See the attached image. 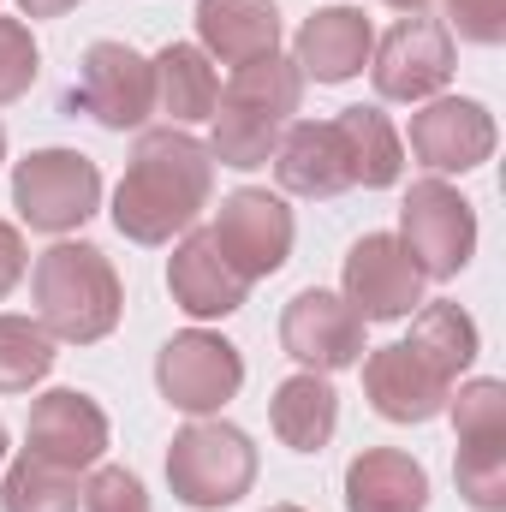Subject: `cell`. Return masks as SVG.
Wrapping results in <instances>:
<instances>
[{
    "label": "cell",
    "mask_w": 506,
    "mask_h": 512,
    "mask_svg": "<svg viewBox=\"0 0 506 512\" xmlns=\"http://www.w3.org/2000/svg\"><path fill=\"white\" fill-rule=\"evenodd\" d=\"M268 512H304V507H268Z\"/></svg>",
    "instance_id": "cell-35"
},
{
    "label": "cell",
    "mask_w": 506,
    "mask_h": 512,
    "mask_svg": "<svg viewBox=\"0 0 506 512\" xmlns=\"http://www.w3.org/2000/svg\"><path fill=\"white\" fill-rule=\"evenodd\" d=\"M280 346L316 370V376H334V370H352L364 364V316L340 298V292H298L280 316Z\"/></svg>",
    "instance_id": "cell-9"
},
{
    "label": "cell",
    "mask_w": 506,
    "mask_h": 512,
    "mask_svg": "<svg viewBox=\"0 0 506 512\" xmlns=\"http://www.w3.org/2000/svg\"><path fill=\"white\" fill-rule=\"evenodd\" d=\"M441 6H447L453 30L477 48H495L506 36V0H441Z\"/></svg>",
    "instance_id": "cell-30"
},
{
    "label": "cell",
    "mask_w": 506,
    "mask_h": 512,
    "mask_svg": "<svg viewBox=\"0 0 506 512\" xmlns=\"http://www.w3.org/2000/svg\"><path fill=\"white\" fill-rule=\"evenodd\" d=\"M18 280H24V239H18V227L0 221V298H6Z\"/></svg>",
    "instance_id": "cell-31"
},
{
    "label": "cell",
    "mask_w": 506,
    "mask_h": 512,
    "mask_svg": "<svg viewBox=\"0 0 506 512\" xmlns=\"http://www.w3.org/2000/svg\"><path fill=\"white\" fill-rule=\"evenodd\" d=\"M215 197V155L191 131H143L131 149V167L114 191V227L131 245H167L173 233H191V221Z\"/></svg>",
    "instance_id": "cell-1"
},
{
    "label": "cell",
    "mask_w": 506,
    "mask_h": 512,
    "mask_svg": "<svg viewBox=\"0 0 506 512\" xmlns=\"http://www.w3.org/2000/svg\"><path fill=\"white\" fill-rule=\"evenodd\" d=\"M66 108L90 114L102 131H137L155 114V78L149 60L126 42H90L78 60V78L66 90Z\"/></svg>",
    "instance_id": "cell-6"
},
{
    "label": "cell",
    "mask_w": 506,
    "mask_h": 512,
    "mask_svg": "<svg viewBox=\"0 0 506 512\" xmlns=\"http://www.w3.org/2000/svg\"><path fill=\"white\" fill-rule=\"evenodd\" d=\"M84 512H149V495H143V483H137L131 471L108 465V471L90 477V489H84Z\"/></svg>",
    "instance_id": "cell-29"
},
{
    "label": "cell",
    "mask_w": 506,
    "mask_h": 512,
    "mask_svg": "<svg viewBox=\"0 0 506 512\" xmlns=\"http://www.w3.org/2000/svg\"><path fill=\"white\" fill-rule=\"evenodd\" d=\"M429 370H441L447 382L459 376V370H471V358H477V322L459 310V304H447V298H423L417 310H411V340H405Z\"/></svg>",
    "instance_id": "cell-23"
},
{
    "label": "cell",
    "mask_w": 506,
    "mask_h": 512,
    "mask_svg": "<svg viewBox=\"0 0 506 512\" xmlns=\"http://www.w3.org/2000/svg\"><path fill=\"white\" fill-rule=\"evenodd\" d=\"M102 173L78 149H36L12 167V209L30 233H72L96 215Z\"/></svg>",
    "instance_id": "cell-5"
},
{
    "label": "cell",
    "mask_w": 506,
    "mask_h": 512,
    "mask_svg": "<svg viewBox=\"0 0 506 512\" xmlns=\"http://www.w3.org/2000/svg\"><path fill=\"white\" fill-rule=\"evenodd\" d=\"M274 179L292 197H316V203L340 197L352 185V167H346V143H340L334 120H298V126L280 131V143H274Z\"/></svg>",
    "instance_id": "cell-17"
},
{
    "label": "cell",
    "mask_w": 506,
    "mask_h": 512,
    "mask_svg": "<svg viewBox=\"0 0 506 512\" xmlns=\"http://www.w3.org/2000/svg\"><path fill=\"white\" fill-rule=\"evenodd\" d=\"M0 161H6V131H0Z\"/></svg>",
    "instance_id": "cell-36"
},
{
    "label": "cell",
    "mask_w": 506,
    "mask_h": 512,
    "mask_svg": "<svg viewBox=\"0 0 506 512\" xmlns=\"http://www.w3.org/2000/svg\"><path fill=\"white\" fill-rule=\"evenodd\" d=\"M36 84V36L18 18H0V102H18Z\"/></svg>",
    "instance_id": "cell-28"
},
{
    "label": "cell",
    "mask_w": 506,
    "mask_h": 512,
    "mask_svg": "<svg viewBox=\"0 0 506 512\" xmlns=\"http://www.w3.org/2000/svg\"><path fill=\"white\" fill-rule=\"evenodd\" d=\"M167 292L191 322H215V316H233L245 304L251 280L221 256V245L209 233H185L173 262H167Z\"/></svg>",
    "instance_id": "cell-15"
},
{
    "label": "cell",
    "mask_w": 506,
    "mask_h": 512,
    "mask_svg": "<svg viewBox=\"0 0 506 512\" xmlns=\"http://www.w3.org/2000/svg\"><path fill=\"white\" fill-rule=\"evenodd\" d=\"M334 131H340V143H346L352 185L381 191V185L399 179V167H405V143H399V131L387 126L381 108H346V114L334 120Z\"/></svg>",
    "instance_id": "cell-22"
},
{
    "label": "cell",
    "mask_w": 506,
    "mask_h": 512,
    "mask_svg": "<svg viewBox=\"0 0 506 512\" xmlns=\"http://www.w3.org/2000/svg\"><path fill=\"white\" fill-rule=\"evenodd\" d=\"M0 465H6V423H0Z\"/></svg>",
    "instance_id": "cell-34"
},
{
    "label": "cell",
    "mask_w": 506,
    "mask_h": 512,
    "mask_svg": "<svg viewBox=\"0 0 506 512\" xmlns=\"http://www.w3.org/2000/svg\"><path fill=\"white\" fill-rule=\"evenodd\" d=\"M405 256L417 262L423 280H453L471 251H477V209L459 197V185L447 179H417L399 203V233H393Z\"/></svg>",
    "instance_id": "cell-4"
},
{
    "label": "cell",
    "mask_w": 506,
    "mask_h": 512,
    "mask_svg": "<svg viewBox=\"0 0 506 512\" xmlns=\"http://www.w3.org/2000/svg\"><path fill=\"white\" fill-rule=\"evenodd\" d=\"M24 6V18H60V12H72L78 0H18Z\"/></svg>",
    "instance_id": "cell-32"
},
{
    "label": "cell",
    "mask_w": 506,
    "mask_h": 512,
    "mask_svg": "<svg viewBox=\"0 0 506 512\" xmlns=\"http://www.w3.org/2000/svg\"><path fill=\"white\" fill-rule=\"evenodd\" d=\"M209 239L221 245V256L245 274V280H268L286 256H292V209L274 191H233L221 197V215L209 227Z\"/></svg>",
    "instance_id": "cell-10"
},
{
    "label": "cell",
    "mask_w": 506,
    "mask_h": 512,
    "mask_svg": "<svg viewBox=\"0 0 506 512\" xmlns=\"http://www.w3.org/2000/svg\"><path fill=\"white\" fill-rule=\"evenodd\" d=\"M48 370H54V340L42 334V322L0 316V393H30Z\"/></svg>",
    "instance_id": "cell-25"
},
{
    "label": "cell",
    "mask_w": 506,
    "mask_h": 512,
    "mask_svg": "<svg viewBox=\"0 0 506 512\" xmlns=\"http://www.w3.org/2000/svg\"><path fill=\"white\" fill-rule=\"evenodd\" d=\"M24 441H30L24 447L30 459H48L60 471H90L108 453V411L78 387H54L30 405Z\"/></svg>",
    "instance_id": "cell-12"
},
{
    "label": "cell",
    "mask_w": 506,
    "mask_h": 512,
    "mask_svg": "<svg viewBox=\"0 0 506 512\" xmlns=\"http://www.w3.org/2000/svg\"><path fill=\"white\" fill-rule=\"evenodd\" d=\"M340 298L364 322H399L423 304V274L393 233H364L346 256V292Z\"/></svg>",
    "instance_id": "cell-13"
},
{
    "label": "cell",
    "mask_w": 506,
    "mask_h": 512,
    "mask_svg": "<svg viewBox=\"0 0 506 512\" xmlns=\"http://www.w3.org/2000/svg\"><path fill=\"white\" fill-rule=\"evenodd\" d=\"M268 417H274V435L292 453H322L328 435H334V423H340V393L328 387V376L304 370V376H286V382L274 387Z\"/></svg>",
    "instance_id": "cell-21"
},
{
    "label": "cell",
    "mask_w": 506,
    "mask_h": 512,
    "mask_svg": "<svg viewBox=\"0 0 506 512\" xmlns=\"http://www.w3.org/2000/svg\"><path fill=\"white\" fill-rule=\"evenodd\" d=\"M197 36L209 60L251 66L280 48V12L274 0H197Z\"/></svg>",
    "instance_id": "cell-18"
},
{
    "label": "cell",
    "mask_w": 506,
    "mask_h": 512,
    "mask_svg": "<svg viewBox=\"0 0 506 512\" xmlns=\"http://www.w3.org/2000/svg\"><path fill=\"white\" fill-rule=\"evenodd\" d=\"M30 292H36L42 334L66 340V346L108 340L120 310H126L120 274H114V262L96 245H54V251H42L36 256V274H30Z\"/></svg>",
    "instance_id": "cell-2"
},
{
    "label": "cell",
    "mask_w": 506,
    "mask_h": 512,
    "mask_svg": "<svg viewBox=\"0 0 506 512\" xmlns=\"http://www.w3.org/2000/svg\"><path fill=\"white\" fill-rule=\"evenodd\" d=\"M459 495L477 512H506V441H471L459 447Z\"/></svg>",
    "instance_id": "cell-26"
},
{
    "label": "cell",
    "mask_w": 506,
    "mask_h": 512,
    "mask_svg": "<svg viewBox=\"0 0 506 512\" xmlns=\"http://www.w3.org/2000/svg\"><path fill=\"white\" fill-rule=\"evenodd\" d=\"M364 393H370V405H376L387 423H429V417L447 411L453 382H447L441 370H429V364L399 340V346H381V352L364 358Z\"/></svg>",
    "instance_id": "cell-14"
},
{
    "label": "cell",
    "mask_w": 506,
    "mask_h": 512,
    "mask_svg": "<svg viewBox=\"0 0 506 512\" xmlns=\"http://www.w3.org/2000/svg\"><path fill=\"white\" fill-rule=\"evenodd\" d=\"M453 405V429H459V447H471V441H506V387L501 382H465L459 387V399H447Z\"/></svg>",
    "instance_id": "cell-27"
},
{
    "label": "cell",
    "mask_w": 506,
    "mask_h": 512,
    "mask_svg": "<svg viewBox=\"0 0 506 512\" xmlns=\"http://www.w3.org/2000/svg\"><path fill=\"white\" fill-rule=\"evenodd\" d=\"M149 78H155V114H167L173 126H197L215 114L221 102V78H215V60L197 48V42H167L155 60H149Z\"/></svg>",
    "instance_id": "cell-20"
},
{
    "label": "cell",
    "mask_w": 506,
    "mask_h": 512,
    "mask_svg": "<svg viewBox=\"0 0 506 512\" xmlns=\"http://www.w3.org/2000/svg\"><path fill=\"white\" fill-rule=\"evenodd\" d=\"M370 48H376V30H370V18L358 6H322L316 18H304L292 66H298V78L346 84V78H358L370 66Z\"/></svg>",
    "instance_id": "cell-16"
},
{
    "label": "cell",
    "mask_w": 506,
    "mask_h": 512,
    "mask_svg": "<svg viewBox=\"0 0 506 512\" xmlns=\"http://www.w3.org/2000/svg\"><path fill=\"white\" fill-rule=\"evenodd\" d=\"M411 155L435 179L471 173L495 155V114L483 102H465V96H429L411 114Z\"/></svg>",
    "instance_id": "cell-11"
},
{
    "label": "cell",
    "mask_w": 506,
    "mask_h": 512,
    "mask_svg": "<svg viewBox=\"0 0 506 512\" xmlns=\"http://www.w3.org/2000/svg\"><path fill=\"white\" fill-rule=\"evenodd\" d=\"M376 96L381 102H429L453 78V30L429 12H405L376 48Z\"/></svg>",
    "instance_id": "cell-7"
},
{
    "label": "cell",
    "mask_w": 506,
    "mask_h": 512,
    "mask_svg": "<svg viewBox=\"0 0 506 512\" xmlns=\"http://www.w3.org/2000/svg\"><path fill=\"white\" fill-rule=\"evenodd\" d=\"M84 489H78V471H60L48 459H18L0 483V512H78Z\"/></svg>",
    "instance_id": "cell-24"
},
{
    "label": "cell",
    "mask_w": 506,
    "mask_h": 512,
    "mask_svg": "<svg viewBox=\"0 0 506 512\" xmlns=\"http://www.w3.org/2000/svg\"><path fill=\"white\" fill-rule=\"evenodd\" d=\"M381 6H393V12H423L429 0H381Z\"/></svg>",
    "instance_id": "cell-33"
},
{
    "label": "cell",
    "mask_w": 506,
    "mask_h": 512,
    "mask_svg": "<svg viewBox=\"0 0 506 512\" xmlns=\"http://www.w3.org/2000/svg\"><path fill=\"white\" fill-rule=\"evenodd\" d=\"M167 483L179 495V507L191 512H221L233 501H245L256 483V447L245 429L233 423H185L167 447Z\"/></svg>",
    "instance_id": "cell-3"
},
{
    "label": "cell",
    "mask_w": 506,
    "mask_h": 512,
    "mask_svg": "<svg viewBox=\"0 0 506 512\" xmlns=\"http://www.w3.org/2000/svg\"><path fill=\"white\" fill-rule=\"evenodd\" d=\"M155 382H161V393H167L173 411L209 417V411H221V405L239 393V382H245V358H239V346H227L221 334L191 328V334H173V340L161 346Z\"/></svg>",
    "instance_id": "cell-8"
},
{
    "label": "cell",
    "mask_w": 506,
    "mask_h": 512,
    "mask_svg": "<svg viewBox=\"0 0 506 512\" xmlns=\"http://www.w3.org/2000/svg\"><path fill=\"white\" fill-rule=\"evenodd\" d=\"M429 507V471L399 453L370 447L346 465V512H423Z\"/></svg>",
    "instance_id": "cell-19"
}]
</instances>
